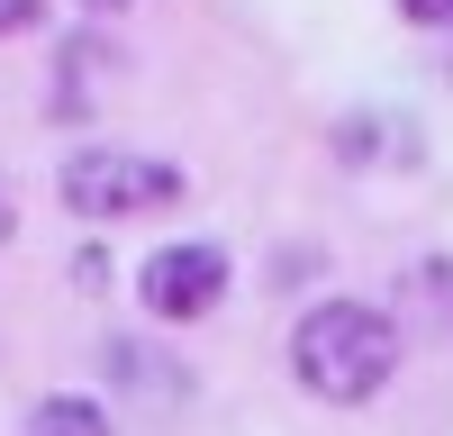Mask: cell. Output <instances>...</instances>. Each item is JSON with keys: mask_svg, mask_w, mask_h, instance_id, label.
<instances>
[{"mask_svg": "<svg viewBox=\"0 0 453 436\" xmlns=\"http://www.w3.org/2000/svg\"><path fill=\"white\" fill-rule=\"evenodd\" d=\"M408 300H418V309L444 327V337H453V264H444V254H426V264L408 273Z\"/></svg>", "mask_w": 453, "mask_h": 436, "instance_id": "5", "label": "cell"}, {"mask_svg": "<svg viewBox=\"0 0 453 436\" xmlns=\"http://www.w3.org/2000/svg\"><path fill=\"white\" fill-rule=\"evenodd\" d=\"M82 10H127V0H82Z\"/></svg>", "mask_w": 453, "mask_h": 436, "instance_id": "8", "label": "cell"}, {"mask_svg": "<svg viewBox=\"0 0 453 436\" xmlns=\"http://www.w3.org/2000/svg\"><path fill=\"white\" fill-rule=\"evenodd\" d=\"M136 300L145 318H164V327H191L226 300V245L209 237H181V245H155L145 254V273H136Z\"/></svg>", "mask_w": 453, "mask_h": 436, "instance_id": "3", "label": "cell"}, {"mask_svg": "<svg viewBox=\"0 0 453 436\" xmlns=\"http://www.w3.org/2000/svg\"><path fill=\"white\" fill-rule=\"evenodd\" d=\"M408 27H453V0H399Z\"/></svg>", "mask_w": 453, "mask_h": 436, "instance_id": "6", "label": "cell"}, {"mask_svg": "<svg viewBox=\"0 0 453 436\" xmlns=\"http://www.w3.org/2000/svg\"><path fill=\"white\" fill-rule=\"evenodd\" d=\"M27 436H109V409L82 400V391H55V400L27 409Z\"/></svg>", "mask_w": 453, "mask_h": 436, "instance_id": "4", "label": "cell"}, {"mask_svg": "<svg viewBox=\"0 0 453 436\" xmlns=\"http://www.w3.org/2000/svg\"><path fill=\"white\" fill-rule=\"evenodd\" d=\"M55 191L73 218H91V228H109V218H145V209H173L181 200V164L164 155H136V145H73Z\"/></svg>", "mask_w": 453, "mask_h": 436, "instance_id": "2", "label": "cell"}, {"mask_svg": "<svg viewBox=\"0 0 453 436\" xmlns=\"http://www.w3.org/2000/svg\"><path fill=\"white\" fill-rule=\"evenodd\" d=\"M19 237V209H10V191H0V245H10Z\"/></svg>", "mask_w": 453, "mask_h": 436, "instance_id": "7", "label": "cell"}, {"mask_svg": "<svg viewBox=\"0 0 453 436\" xmlns=\"http://www.w3.org/2000/svg\"><path fill=\"white\" fill-rule=\"evenodd\" d=\"M290 373L309 400L326 409H363V400H381L390 373H399V327L390 309L372 300H318L309 318L290 327Z\"/></svg>", "mask_w": 453, "mask_h": 436, "instance_id": "1", "label": "cell"}]
</instances>
